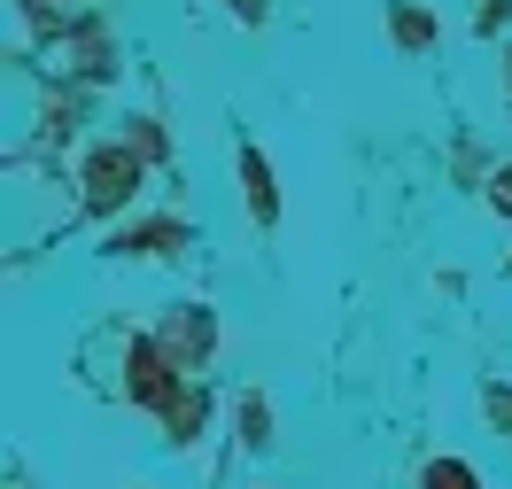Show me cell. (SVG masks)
<instances>
[{
    "label": "cell",
    "instance_id": "6da1fadb",
    "mask_svg": "<svg viewBox=\"0 0 512 489\" xmlns=\"http://www.w3.org/2000/svg\"><path fill=\"white\" fill-rule=\"evenodd\" d=\"M86 210L94 218H117L132 195H140V179H148V156L132 148V140H109V148H86Z\"/></svg>",
    "mask_w": 512,
    "mask_h": 489
},
{
    "label": "cell",
    "instance_id": "7a4b0ae2",
    "mask_svg": "<svg viewBox=\"0 0 512 489\" xmlns=\"http://www.w3.org/2000/svg\"><path fill=\"white\" fill-rule=\"evenodd\" d=\"M125 396H132V404H148V412H171V404L187 396V365L171 358L156 334H140V342L125 350Z\"/></svg>",
    "mask_w": 512,
    "mask_h": 489
},
{
    "label": "cell",
    "instance_id": "3957f363",
    "mask_svg": "<svg viewBox=\"0 0 512 489\" xmlns=\"http://www.w3.org/2000/svg\"><path fill=\"white\" fill-rule=\"evenodd\" d=\"M156 342H163V350H171V358H179V365L194 373V365L218 350V319H210L202 303H179V311L163 319V334H156Z\"/></svg>",
    "mask_w": 512,
    "mask_h": 489
},
{
    "label": "cell",
    "instance_id": "277c9868",
    "mask_svg": "<svg viewBox=\"0 0 512 489\" xmlns=\"http://www.w3.org/2000/svg\"><path fill=\"white\" fill-rule=\"evenodd\" d=\"M109 249H117V257H179V249H187V226H179V218H148V226H125Z\"/></svg>",
    "mask_w": 512,
    "mask_h": 489
},
{
    "label": "cell",
    "instance_id": "5b68a950",
    "mask_svg": "<svg viewBox=\"0 0 512 489\" xmlns=\"http://www.w3.org/2000/svg\"><path fill=\"white\" fill-rule=\"evenodd\" d=\"M241 195H249V218H256V226H280V187H272L264 148H241Z\"/></svg>",
    "mask_w": 512,
    "mask_h": 489
},
{
    "label": "cell",
    "instance_id": "8992f818",
    "mask_svg": "<svg viewBox=\"0 0 512 489\" xmlns=\"http://www.w3.org/2000/svg\"><path fill=\"white\" fill-rule=\"evenodd\" d=\"M202 420H210V396H202V389H187L179 404H171V412H163L171 443H194V435H202Z\"/></svg>",
    "mask_w": 512,
    "mask_h": 489
},
{
    "label": "cell",
    "instance_id": "52a82bcc",
    "mask_svg": "<svg viewBox=\"0 0 512 489\" xmlns=\"http://www.w3.org/2000/svg\"><path fill=\"white\" fill-rule=\"evenodd\" d=\"M388 32H396V47H435V16H427V8H396V16H388Z\"/></svg>",
    "mask_w": 512,
    "mask_h": 489
},
{
    "label": "cell",
    "instance_id": "ba28073f",
    "mask_svg": "<svg viewBox=\"0 0 512 489\" xmlns=\"http://www.w3.org/2000/svg\"><path fill=\"white\" fill-rule=\"evenodd\" d=\"M419 489H481V474L466 466V458H427V474H419Z\"/></svg>",
    "mask_w": 512,
    "mask_h": 489
},
{
    "label": "cell",
    "instance_id": "9c48e42d",
    "mask_svg": "<svg viewBox=\"0 0 512 489\" xmlns=\"http://www.w3.org/2000/svg\"><path fill=\"white\" fill-rule=\"evenodd\" d=\"M241 443H249V451H264V443H272V404H264V396H241Z\"/></svg>",
    "mask_w": 512,
    "mask_h": 489
},
{
    "label": "cell",
    "instance_id": "30bf717a",
    "mask_svg": "<svg viewBox=\"0 0 512 489\" xmlns=\"http://www.w3.org/2000/svg\"><path fill=\"white\" fill-rule=\"evenodd\" d=\"M481 404H489V420L512 435V389H505V381H489V396H481Z\"/></svg>",
    "mask_w": 512,
    "mask_h": 489
},
{
    "label": "cell",
    "instance_id": "8fae6325",
    "mask_svg": "<svg viewBox=\"0 0 512 489\" xmlns=\"http://www.w3.org/2000/svg\"><path fill=\"white\" fill-rule=\"evenodd\" d=\"M132 148H140V156H163V132L140 117V125H132Z\"/></svg>",
    "mask_w": 512,
    "mask_h": 489
},
{
    "label": "cell",
    "instance_id": "7c38bea8",
    "mask_svg": "<svg viewBox=\"0 0 512 489\" xmlns=\"http://www.w3.org/2000/svg\"><path fill=\"white\" fill-rule=\"evenodd\" d=\"M225 16L233 24H264V0H225Z\"/></svg>",
    "mask_w": 512,
    "mask_h": 489
},
{
    "label": "cell",
    "instance_id": "4fadbf2b",
    "mask_svg": "<svg viewBox=\"0 0 512 489\" xmlns=\"http://www.w3.org/2000/svg\"><path fill=\"white\" fill-rule=\"evenodd\" d=\"M505 16H512V0H489V8H481V16H474V32H497Z\"/></svg>",
    "mask_w": 512,
    "mask_h": 489
}]
</instances>
